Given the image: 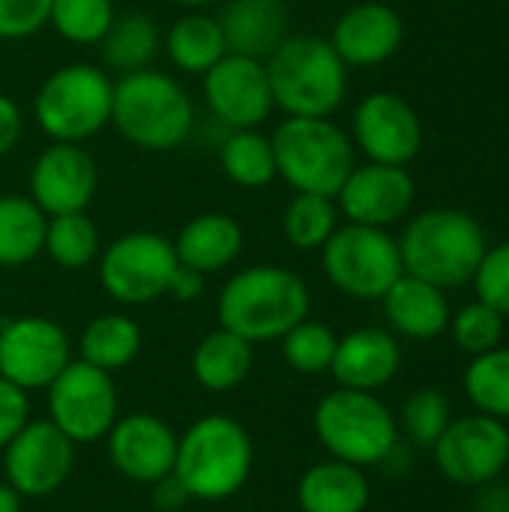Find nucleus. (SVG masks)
Masks as SVG:
<instances>
[{
	"label": "nucleus",
	"instance_id": "a878e982",
	"mask_svg": "<svg viewBox=\"0 0 509 512\" xmlns=\"http://www.w3.org/2000/svg\"><path fill=\"white\" fill-rule=\"evenodd\" d=\"M162 48L171 66L186 75H204L228 54L219 18L207 15L204 9H189L186 15H180L162 36Z\"/></svg>",
	"mask_w": 509,
	"mask_h": 512
},
{
	"label": "nucleus",
	"instance_id": "cd10ccee",
	"mask_svg": "<svg viewBox=\"0 0 509 512\" xmlns=\"http://www.w3.org/2000/svg\"><path fill=\"white\" fill-rule=\"evenodd\" d=\"M99 48H102V57H105L108 69H114L120 75L138 72V69H147L153 63V57L159 54L162 30H159L153 15L132 9V12L114 15L108 33L99 42Z\"/></svg>",
	"mask_w": 509,
	"mask_h": 512
},
{
	"label": "nucleus",
	"instance_id": "c03bdc74",
	"mask_svg": "<svg viewBox=\"0 0 509 512\" xmlns=\"http://www.w3.org/2000/svg\"><path fill=\"white\" fill-rule=\"evenodd\" d=\"M156 486V507L159 510H165V512H171V510H180L186 501H189V495H186V489L180 486V480L171 474V477H165V480H159V483H153Z\"/></svg>",
	"mask_w": 509,
	"mask_h": 512
},
{
	"label": "nucleus",
	"instance_id": "4c0bfd02",
	"mask_svg": "<svg viewBox=\"0 0 509 512\" xmlns=\"http://www.w3.org/2000/svg\"><path fill=\"white\" fill-rule=\"evenodd\" d=\"M405 432L420 447H435V441L444 435L450 423V405L438 390H417L402 411Z\"/></svg>",
	"mask_w": 509,
	"mask_h": 512
},
{
	"label": "nucleus",
	"instance_id": "c85d7f7f",
	"mask_svg": "<svg viewBox=\"0 0 509 512\" xmlns=\"http://www.w3.org/2000/svg\"><path fill=\"white\" fill-rule=\"evenodd\" d=\"M48 216L27 195H0V267H24L42 255Z\"/></svg>",
	"mask_w": 509,
	"mask_h": 512
},
{
	"label": "nucleus",
	"instance_id": "0eeeda50",
	"mask_svg": "<svg viewBox=\"0 0 509 512\" xmlns=\"http://www.w3.org/2000/svg\"><path fill=\"white\" fill-rule=\"evenodd\" d=\"M114 81L93 63L54 69L33 96L36 126L60 144H84L111 123Z\"/></svg>",
	"mask_w": 509,
	"mask_h": 512
},
{
	"label": "nucleus",
	"instance_id": "473e14b6",
	"mask_svg": "<svg viewBox=\"0 0 509 512\" xmlns=\"http://www.w3.org/2000/svg\"><path fill=\"white\" fill-rule=\"evenodd\" d=\"M339 228V210H336V198L327 195H309V192H297L285 213H282V234L294 249L303 252H315L321 249L333 231Z\"/></svg>",
	"mask_w": 509,
	"mask_h": 512
},
{
	"label": "nucleus",
	"instance_id": "dca6fc26",
	"mask_svg": "<svg viewBox=\"0 0 509 512\" xmlns=\"http://www.w3.org/2000/svg\"><path fill=\"white\" fill-rule=\"evenodd\" d=\"M99 189L96 159L81 144L51 141L30 168V201L45 216L81 213Z\"/></svg>",
	"mask_w": 509,
	"mask_h": 512
},
{
	"label": "nucleus",
	"instance_id": "7ed1b4c3",
	"mask_svg": "<svg viewBox=\"0 0 509 512\" xmlns=\"http://www.w3.org/2000/svg\"><path fill=\"white\" fill-rule=\"evenodd\" d=\"M273 105L288 117H333L348 93V66L324 36L297 33L264 60Z\"/></svg>",
	"mask_w": 509,
	"mask_h": 512
},
{
	"label": "nucleus",
	"instance_id": "ddd939ff",
	"mask_svg": "<svg viewBox=\"0 0 509 512\" xmlns=\"http://www.w3.org/2000/svg\"><path fill=\"white\" fill-rule=\"evenodd\" d=\"M438 471L459 486H483L509 462V429L489 414L450 420L435 441Z\"/></svg>",
	"mask_w": 509,
	"mask_h": 512
},
{
	"label": "nucleus",
	"instance_id": "c9c22d12",
	"mask_svg": "<svg viewBox=\"0 0 509 512\" xmlns=\"http://www.w3.org/2000/svg\"><path fill=\"white\" fill-rule=\"evenodd\" d=\"M279 342H282V357L294 372L321 375V372H330V366H333L339 336L327 324L303 318Z\"/></svg>",
	"mask_w": 509,
	"mask_h": 512
},
{
	"label": "nucleus",
	"instance_id": "49530a36",
	"mask_svg": "<svg viewBox=\"0 0 509 512\" xmlns=\"http://www.w3.org/2000/svg\"><path fill=\"white\" fill-rule=\"evenodd\" d=\"M171 3L186 6V9H207V6H213V3H219V0H171Z\"/></svg>",
	"mask_w": 509,
	"mask_h": 512
},
{
	"label": "nucleus",
	"instance_id": "b1692460",
	"mask_svg": "<svg viewBox=\"0 0 509 512\" xmlns=\"http://www.w3.org/2000/svg\"><path fill=\"white\" fill-rule=\"evenodd\" d=\"M381 300L393 330H399L408 339H435L450 324L444 291L411 273H402Z\"/></svg>",
	"mask_w": 509,
	"mask_h": 512
},
{
	"label": "nucleus",
	"instance_id": "20e7f679",
	"mask_svg": "<svg viewBox=\"0 0 509 512\" xmlns=\"http://www.w3.org/2000/svg\"><path fill=\"white\" fill-rule=\"evenodd\" d=\"M252 462L249 432L225 414H210L177 438L174 477L195 501H225L246 486Z\"/></svg>",
	"mask_w": 509,
	"mask_h": 512
},
{
	"label": "nucleus",
	"instance_id": "37998d69",
	"mask_svg": "<svg viewBox=\"0 0 509 512\" xmlns=\"http://www.w3.org/2000/svg\"><path fill=\"white\" fill-rule=\"evenodd\" d=\"M204 279L198 270H189L183 264H177L174 276H171V285H168V294L177 297L180 303H189V300H198L204 294Z\"/></svg>",
	"mask_w": 509,
	"mask_h": 512
},
{
	"label": "nucleus",
	"instance_id": "a19ab883",
	"mask_svg": "<svg viewBox=\"0 0 509 512\" xmlns=\"http://www.w3.org/2000/svg\"><path fill=\"white\" fill-rule=\"evenodd\" d=\"M30 420V402L21 387L0 378V450L27 426Z\"/></svg>",
	"mask_w": 509,
	"mask_h": 512
},
{
	"label": "nucleus",
	"instance_id": "1a4fd4ad",
	"mask_svg": "<svg viewBox=\"0 0 509 512\" xmlns=\"http://www.w3.org/2000/svg\"><path fill=\"white\" fill-rule=\"evenodd\" d=\"M321 261L327 279L342 294L357 300H381L405 273L399 243L384 228L357 222L333 231V237L321 246Z\"/></svg>",
	"mask_w": 509,
	"mask_h": 512
},
{
	"label": "nucleus",
	"instance_id": "393cba45",
	"mask_svg": "<svg viewBox=\"0 0 509 512\" xmlns=\"http://www.w3.org/2000/svg\"><path fill=\"white\" fill-rule=\"evenodd\" d=\"M297 501L303 512H363L369 507V480L357 465L321 462L300 477Z\"/></svg>",
	"mask_w": 509,
	"mask_h": 512
},
{
	"label": "nucleus",
	"instance_id": "f03ea898",
	"mask_svg": "<svg viewBox=\"0 0 509 512\" xmlns=\"http://www.w3.org/2000/svg\"><path fill=\"white\" fill-rule=\"evenodd\" d=\"M216 312L219 327L243 336L246 342H276L309 318V288L288 267H246L225 282Z\"/></svg>",
	"mask_w": 509,
	"mask_h": 512
},
{
	"label": "nucleus",
	"instance_id": "f3484780",
	"mask_svg": "<svg viewBox=\"0 0 509 512\" xmlns=\"http://www.w3.org/2000/svg\"><path fill=\"white\" fill-rule=\"evenodd\" d=\"M354 144L381 165H408L423 147L417 111L390 90L369 93L354 111Z\"/></svg>",
	"mask_w": 509,
	"mask_h": 512
},
{
	"label": "nucleus",
	"instance_id": "2f4dec72",
	"mask_svg": "<svg viewBox=\"0 0 509 512\" xmlns=\"http://www.w3.org/2000/svg\"><path fill=\"white\" fill-rule=\"evenodd\" d=\"M99 228L96 222L87 216V210L81 213H63V216H48V228H45V246L42 252L63 270H84L90 267L99 252Z\"/></svg>",
	"mask_w": 509,
	"mask_h": 512
},
{
	"label": "nucleus",
	"instance_id": "e433bc0d",
	"mask_svg": "<svg viewBox=\"0 0 509 512\" xmlns=\"http://www.w3.org/2000/svg\"><path fill=\"white\" fill-rule=\"evenodd\" d=\"M450 327H453L456 345H459L462 351L480 357V354H486V351H492V348L501 345V336H504V315L495 312L492 306H486V303L477 300V303L465 306V309L450 321Z\"/></svg>",
	"mask_w": 509,
	"mask_h": 512
},
{
	"label": "nucleus",
	"instance_id": "6e6552de",
	"mask_svg": "<svg viewBox=\"0 0 509 512\" xmlns=\"http://www.w3.org/2000/svg\"><path fill=\"white\" fill-rule=\"evenodd\" d=\"M315 432L333 459L357 468L384 462L396 447V420L387 405L372 393L348 387L318 402Z\"/></svg>",
	"mask_w": 509,
	"mask_h": 512
},
{
	"label": "nucleus",
	"instance_id": "412c9836",
	"mask_svg": "<svg viewBox=\"0 0 509 512\" xmlns=\"http://www.w3.org/2000/svg\"><path fill=\"white\" fill-rule=\"evenodd\" d=\"M399 363H402L399 342L387 330L363 327L339 339L330 372L339 381V387L375 393L378 387L396 378Z\"/></svg>",
	"mask_w": 509,
	"mask_h": 512
},
{
	"label": "nucleus",
	"instance_id": "79ce46f5",
	"mask_svg": "<svg viewBox=\"0 0 509 512\" xmlns=\"http://www.w3.org/2000/svg\"><path fill=\"white\" fill-rule=\"evenodd\" d=\"M21 135H24V114L12 96L0 93V159L18 147Z\"/></svg>",
	"mask_w": 509,
	"mask_h": 512
},
{
	"label": "nucleus",
	"instance_id": "ea45409f",
	"mask_svg": "<svg viewBox=\"0 0 509 512\" xmlns=\"http://www.w3.org/2000/svg\"><path fill=\"white\" fill-rule=\"evenodd\" d=\"M51 0H0V39H30L48 27Z\"/></svg>",
	"mask_w": 509,
	"mask_h": 512
},
{
	"label": "nucleus",
	"instance_id": "a211bd4d",
	"mask_svg": "<svg viewBox=\"0 0 509 512\" xmlns=\"http://www.w3.org/2000/svg\"><path fill=\"white\" fill-rule=\"evenodd\" d=\"M414 192V177L402 165L366 162L351 168L336 201L348 222L387 228L411 210Z\"/></svg>",
	"mask_w": 509,
	"mask_h": 512
},
{
	"label": "nucleus",
	"instance_id": "4be33fe9",
	"mask_svg": "<svg viewBox=\"0 0 509 512\" xmlns=\"http://www.w3.org/2000/svg\"><path fill=\"white\" fill-rule=\"evenodd\" d=\"M219 27L231 54L267 60L288 36L282 0H222Z\"/></svg>",
	"mask_w": 509,
	"mask_h": 512
},
{
	"label": "nucleus",
	"instance_id": "5701e85b",
	"mask_svg": "<svg viewBox=\"0 0 509 512\" xmlns=\"http://www.w3.org/2000/svg\"><path fill=\"white\" fill-rule=\"evenodd\" d=\"M171 243L183 267L210 276L228 270L240 258L246 234L243 225L228 213H201L189 219Z\"/></svg>",
	"mask_w": 509,
	"mask_h": 512
},
{
	"label": "nucleus",
	"instance_id": "f704fd0d",
	"mask_svg": "<svg viewBox=\"0 0 509 512\" xmlns=\"http://www.w3.org/2000/svg\"><path fill=\"white\" fill-rule=\"evenodd\" d=\"M114 15V0H51L48 24L72 45H99Z\"/></svg>",
	"mask_w": 509,
	"mask_h": 512
},
{
	"label": "nucleus",
	"instance_id": "2eb2a0df",
	"mask_svg": "<svg viewBox=\"0 0 509 512\" xmlns=\"http://www.w3.org/2000/svg\"><path fill=\"white\" fill-rule=\"evenodd\" d=\"M3 450L6 483L21 498L54 495L75 465V444L51 420H27V426Z\"/></svg>",
	"mask_w": 509,
	"mask_h": 512
},
{
	"label": "nucleus",
	"instance_id": "9d476101",
	"mask_svg": "<svg viewBox=\"0 0 509 512\" xmlns=\"http://www.w3.org/2000/svg\"><path fill=\"white\" fill-rule=\"evenodd\" d=\"M174 243L156 231H129L99 252V282L123 306H144L168 294L177 270Z\"/></svg>",
	"mask_w": 509,
	"mask_h": 512
},
{
	"label": "nucleus",
	"instance_id": "7c9ffc66",
	"mask_svg": "<svg viewBox=\"0 0 509 512\" xmlns=\"http://www.w3.org/2000/svg\"><path fill=\"white\" fill-rule=\"evenodd\" d=\"M219 165L234 186L261 189L276 180L273 141L261 129H228L219 147Z\"/></svg>",
	"mask_w": 509,
	"mask_h": 512
},
{
	"label": "nucleus",
	"instance_id": "aec40b11",
	"mask_svg": "<svg viewBox=\"0 0 509 512\" xmlns=\"http://www.w3.org/2000/svg\"><path fill=\"white\" fill-rule=\"evenodd\" d=\"M405 39L402 15L375 0H360L345 9L330 33V45L345 66H378L390 60Z\"/></svg>",
	"mask_w": 509,
	"mask_h": 512
},
{
	"label": "nucleus",
	"instance_id": "a18cd8bd",
	"mask_svg": "<svg viewBox=\"0 0 509 512\" xmlns=\"http://www.w3.org/2000/svg\"><path fill=\"white\" fill-rule=\"evenodd\" d=\"M0 512H21V495L9 483H0Z\"/></svg>",
	"mask_w": 509,
	"mask_h": 512
},
{
	"label": "nucleus",
	"instance_id": "423d86ee",
	"mask_svg": "<svg viewBox=\"0 0 509 512\" xmlns=\"http://www.w3.org/2000/svg\"><path fill=\"white\" fill-rule=\"evenodd\" d=\"M270 141L276 177L294 192L336 198L354 168V141L330 117H288Z\"/></svg>",
	"mask_w": 509,
	"mask_h": 512
},
{
	"label": "nucleus",
	"instance_id": "4468645a",
	"mask_svg": "<svg viewBox=\"0 0 509 512\" xmlns=\"http://www.w3.org/2000/svg\"><path fill=\"white\" fill-rule=\"evenodd\" d=\"M201 90L210 114L228 129H261L276 108L264 60L231 51L201 75Z\"/></svg>",
	"mask_w": 509,
	"mask_h": 512
},
{
	"label": "nucleus",
	"instance_id": "72a5a7b5",
	"mask_svg": "<svg viewBox=\"0 0 509 512\" xmlns=\"http://www.w3.org/2000/svg\"><path fill=\"white\" fill-rule=\"evenodd\" d=\"M465 393L471 402L498 420L509 417V348H492L480 357L465 372Z\"/></svg>",
	"mask_w": 509,
	"mask_h": 512
},
{
	"label": "nucleus",
	"instance_id": "39448f33",
	"mask_svg": "<svg viewBox=\"0 0 509 512\" xmlns=\"http://www.w3.org/2000/svg\"><path fill=\"white\" fill-rule=\"evenodd\" d=\"M399 255L405 273L441 291L459 288L474 279L486 255V234L462 210H426L405 228Z\"/></svg>",
	"mask_w": 509,
	"mask_h": 512
},
{
	"label": "nucleus",
	"instance_id": "c756f323",
	"mask_svg": "<svg viewBox=\"0 0 509 512\" xmlns=\"http://www.w3.org/2000/svg\"><path fill=\"white\" fill-rule=\"evenodd\" d=\"M78 348H81V360L96 369L105 372L123 369L141 351V327L120 312L99 315L84 327Z\"/></svg>",
	"mask_w": 509,
	"mask_h": 512
},
{
	"label": "nucleus",
	"instance_id": "9b49d317",
	"mask_svg": "<svg viewBox=\"0 0 509 512\" xmlns=\"http://www.w3.org/2000/svg\"><path fill=\"white\" fill-rule=\"evenodd\" d=\"M48 414L72 444H93L105 438L120 417L111 372L72 360L48 384Z\"/></svg>",
	"mask_w": 509,
	"mask_h": 512
},
{
	"label": "nucleus",
	"instance_id": "6ab92c4d",
	"mask_svg": "<svg viewBox=\"0 0 509 512\" xmlns=\"http://www.w3.org/2000/svg\"><path fill=\"white\" fill-rule=\"evenodd\" d=\"M111 465L135 483H159L174 474L177 435L153 414H126L108 432Z\"/></svg>",
	"mask_w": 509,
	"mask_h": 512
},
{
	"label": "nucleus",
	"instance_id": "bb28decb",
	"mask_svg": "<svg viewBox=\"0 0 509 512\" xmlns=\"http://www.w3.org/2000/svg\"><path fill=\"white\" fill-rule=\"evenodd\" d=\"M252 372V342L216 327L207 333L192 354V375L204 390L225 393L240 387Z\"/></svg>",
	"mask_w": 509,
	"mask_h": 512
},
{
	"label": "nucleus",
	"instance_id": "f8f14e48",
	"mask_svg": "<svg viewBox=\"0 0 509 512\" xmlns=\"http://www.w3.org/2000/svg\"><path fill=\"white\" fill-rule=\"evenodd\" d=\"M72 363L66 330L48 318H15L0 330V378L24 393L48 390V384Z\"/></svg>",
	"mask_w": 509,
	"mask_h": 512
},
{
	"label": "nucleus",
	"instance_id": "f257e3e1",
	"mask_svg": "<svg viewBox=\"0 0 509 512\" xmlns=\"http://www.w3.org/2000/svg\"><path fill=\"white\" fill-rule=\"evenodd\" d=\"M111 126L138 150L168 153L192 135L195 105L177 78L147 66L114 81Z\"/></svg>",
	"mask_w": 509,
	"mask_h": 512
},
{
	"label": "nucleus",
	"instance_id": "58836bf2",
	"mask_svg": "<svg viewBox=\"0 0 509 512\" xmlns=\"http://www.w3.org/2000/svg\"><path fill=\"white\" fill-rule=\"evenodd\" d=\"M480 303L492 306L495 312L509 315V243L486 249L477 273H474Z\"/></svg>",
	"mask_w": 509,
	"mask_h": 512
}]
</instances>
